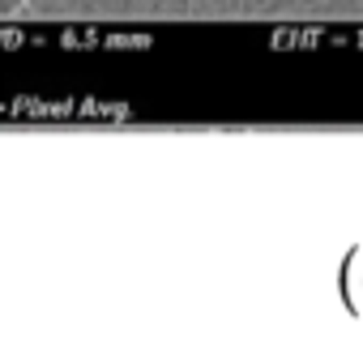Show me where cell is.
I'll use <instances>...</instances> for the list:
<instances>
[{
  "label": "cell",
  "instance_id": "obj_1",
  "mask_svg": "<svg viewBox=\"0 0 363 359\" xmlns=\"http://www.w3.org/2000/svg\"><path fill=\"white\" fill-rule=\"evenodd\" d=\"M337 295H342L346 312L363 316V244L342 257V265H337Z\"/></svg>",
  "mask_w": 363,
  "mask_h": 359
},
{
  "label": "cell",
  "instance_id": "obj_2",
  "mask_svg": "<svg viewBox=\"0 0 363 359\" xmlns=\"http://www.w3.org/2000/svg\"><path fill=\"white\" fill-rule=\"evenodd\" d=\"M30 5V0H0V18H13V13H22Z\"/></svg>",
  "mask_w": 363,
  "mask_h": 359
}]
</instances>
